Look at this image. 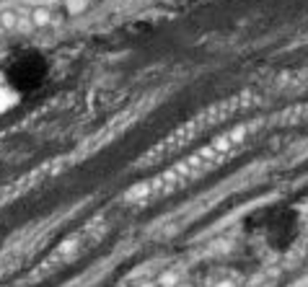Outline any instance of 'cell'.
Returning <instances> with one entry per match:
<instances>
[{"instance_id":"1","label":"cell","mask_w":308,"mask_h":287,"mask_svg":"<svg viewBox=\"0 0 308 287\" xmlns=\"http://www.w3.org/2000/svg\"><path fill=\"white\" fill-rule=\"evenodd\" d=\"M233 112V106L230 104H225V106H215V109H210V112H205L202 116H197L194 122H189V124H184V127H179V132H174L168 140H163L161 145H156L150 150V153L143 158V163H153V160H158V158H163V156H168L171 150H176V148H181V145H187L197 132H202V130H207L212 122H218V119H223L225 114H230Z\"/></svg>"}]
</instances>
